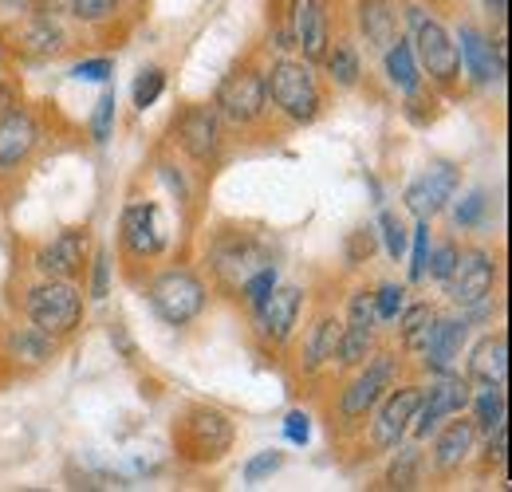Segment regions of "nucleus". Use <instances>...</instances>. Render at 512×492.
<instances>
[{
    "label": "nucleus",
    "instance_id": "58836bf2",
    "mask_svg": "<svg viewBox=\"0 0 512 492\" xmlns=\"http://www.w3.org/2000/svg\"><path fill=\"white\" fill-rule=\"evenodd\" d=\"M453 264H457V248H453V245L430 248V264H426V276H434V280H449Z\"/></svg>",
    "mask_w": 512,
    "mask_h": 492
},
{
    "label": "nucleus",
    "instance_id": "393cba45",
    "mask_svg": "<svg viewBox=\"0 0 512 492\" xmlns=\"http://www.w3.org/2000/svg\"><path fill=\"white\" fill-rule=\"evenodd\" d=\"M434 308L430 304H414V308L402 311V347L406 351H422L426 347V339H430V331H434Z\"/></svg>",
    "mask_w": 512,
    "mask_h": 492
},
{
    "label": "nucleus",
    "instance_id": "49530a36",
    "mask_svg": "<svg viewBox=\"0 0 512 492\" xmlns=\"http://www.w3.org/2000/svg\"><path fill=\"white\" fill-rule=\"evenodd\" d=\"M371 252H375V229L351 233V241H347V256H351V260H367Z\"/></svg>",
    "mask_w": 512,
    "mask_h": 492
},
{
    "label": "nucleus",
    "instance_id": "20e7f679",
    "mask_svg": "<svg viewBox=\"0 0 512 492\" xmlns=\"http://www.w3.org/2000/svg\"><path fill=\"white\" fill-rule=\"evenodd\" d=\"M410 28H414V44L410 48H414L418 67H426L430 79H438V83H453L461 63H457V44L442 28V20L426 16V8H410Z\"/></svg>",
    "mask_w": 512,
    "mask_h": 492
},
{
    "label": "nucleus",
    "instance_id": "473e14b6",
    "mask_svg": "<svg viewBox=\"0 0 512 492\" xmlns=\"http://www.w3.org/2000/svg\"><path fill=\"white\" fill-rule=\"evenodd\" d=\"M162 87H166V75H162L158 67L142 71V75H138V83H134V107H138V111L154 107V103H158V95H162Z\"/></svg>",
    "mask_w": 512,
    "mask_h": 492
},
{
    "label": "nucleus",
    "instance_id": "9b49d317",
    "mask_svg": "<svg viewBox=\"0 0 512 492\" xmlns=\"http://www.w3.org/2000/svg\"><path fill=\"white\" fill-rule=\"evenodd\" d=\"M457 189V170L449 162H434L418 182H410L406 189V209L418 217V221H430L446 209V201Z\"/></svg>",
    "mask_w": 512,
    "mask_h": 492
},
{
    "label": "nucleus",
    "instance_id": "603ef678",
    "mask_svg": "<svg viewBox=\"0 0 512 492\" xmlns=\"http://www.w3.org/2000/svg\"><path fill=\"white\" fill-rule=\"evenodd\" d=\"M489 8H497V12L505 16V12H509V0H489Z\"/></svg>",
    "mask_w": 512,
    "mask_h": 492
},
{
    "label": "nucleus",
    "instance_id": "f257e3e1",
    "mask_svg": "<svg viewBox=\"0 0 512 492\" xmlns=\"http://www.w3.org/2000/svg\"><path fill=\"white\" fill-rule=\"evenodd\" d=\"M264 95L296 123H312L320 115V83L312 67L300 60L272 63V71L264 75Z\"/></svg>",
    "mask_w": 512,
    "mask_h": 492
},
{
    "label": "nucleus",
    "instance_id": "f8f14e48",
    "mask_svg": "<svg viewBox=\"0 0 512 492\" xmlns=\"http://www.w3.org/2000/svg\"><path fill=\"white\" fill-rule=\"evenodd\" d=\"M288 36L292 48L304 52L308 63H320L327 56V12L323 0H292V16H288Z\"/></svg>",
    "mask_w": 512,
    "mask_h": 492
},
{
    "label": "nucleus",
    "instance_id": "7ed1b4c3",
    "mask_svg": "<svg viewBox=\"0 0 512 492\" xmlns=\"http://www.w3.org/2000/svg\"><path fill=\"white\" fill-rule=\"evenodd\" d=\"M150 308L170 327H186L205 308V284L186 268H170L150 284Z\"/></svg>",
    "mask_w": 512,
    "mask_h": 492
},
{
    "label": "nucleus",
    "instance_id": "0eeeda50",
    "mask_svg": "<svg viewBox=\"0 0 512 492\" xmlns=\"http://www.w3.org/2000/svg\"><path fill=\"white\" fill-rule=\"evenodd\" d=\"M394 378H398V359H394V355H375V363L343 390V398H339V414H343L347 422L367 418V414L383 402L386 390L394 386Z\"/></svg>",
    "mask_w": 512,
    "mask_h": 492
},
{
    "label": "nucleus",
    "instance_id": "c9c22d12",
    "mask_svg": "<svg viewBox=\"0 0 512 492\" xmlns=\"http://www.w3.org/2000/svg\"><path fill=\"white\" fill-rule=\"evenodd\" d=\"M379 229H383L386 252H390L394 260H402V256H406V229H402V221H398L394 213H383V217H379Z\"/></svg>",
    "mask_w": 512,
    "mask_h": 492
},
{
    "label": "nucleus",
    "instance_id": "7c9ffc66",
    "mask_svg": "<svg viewBox=\"0 0 512 492\" xmlns=\"http://www.w3.org/2000/svg\"><path fill=\"white\" fill-rule=\"evenodd\" d=\"M8 351L12 355H28L24 363H44L48 359V335L44 331H12L8 335Z\"/></svg>",
    "mask_w": 512,
    "mask_h": 492
},
{
    "label": "nucleus",
    "instance_id": "2f4dec72",
    "mask_svg": "<svg viewBox=\"0 0 512 492\" xmlns=\"http://www.w3.org/2000/svg\"><path fill=\"white\" fill-rule=\"evenodd\" d=\"M276 288V268L272 264H264V268H256L253 276L241 284V296H245V304L249 308H260L264 304V296Z\"/></svg>",
    "mask_w": 512,
    "mask_h": 492
},
{
    "label": "nucleus",
    "instance_id": "f3484780",
    "mask_svg": "<svg viewBox=\"0 0 512 492\" xmlns=\"http://www.w3.org/2000/svg\"><path fill=\"white\" fill-rule=\"evenodd\" d=\"M83 264H87V233H79V229L60 233L52 245L40 248V256H36V268H40L44 276H52V280H71V276H79Z\"/></svg>",
    "mask_w": 512,
    "mask_h": 492
},
{
    "label": "nucleus",
    "instance_id": "aec40b11",
    "mask_svg": "<svg viewBox=\"0 0 512 492\" xmlns=\"http://www.w3.org/2000/svg\"><path fill=\"white\" fill-rule=\"evenodd\" d=\"M461 343H465V319H434V331H430L422 355L438 374H453Z\"/></svg>",
    "mask_w": 512,
    "mask_h": 492
},
{
    "label": "nucleus",
    "instance_id": "a211bd4d",
    "mask_svg": "<svg viewBox=\"0 0 512 492\" xmlns=\"http://www.w3.org/2000/svg\"><path fill=\"white\" fill-rule=\"evenodd\" d=\"M213 260H217V272H221V280L229 288H241L256 268H264V252L249 237H221Z\"/></svg>",
    "mask_w": 512,
    "mask_h": 492
},
{
    "label": "nucleus",
    "instance_id": "e433bc0d",
    "mask_svg": "<svg viewBox=\"0 0 512 492\" xmlns=\"http://www.w3.org/2000/svg\"><path fill=\"white\" fill-rule=\"evenodd\" d=\"M280 465H284V453L268 449V453H260V457H253V461L245 465V481H249V485H260V481H264V477H272Z\"/></svg>",
    "mask_w": 512,
    "mask_h": 492
},
{
    "label": "nucleus",
    "instance_id": "de8ad7c7",
    "mask_svg": "<svg viewBox=\"0 0 512 492\" xmlns=\"http://www.w3.org/2000/svg\"><path fill=\"white\" fill-rule=\"evenodd\" d=\"M107 284H111V260H107V252H99V256H95V280H91V296H95V300H107Z\"/></svg>",
    "mask_w": 512,
    "mask_h": 492
},
{
    "label": "nucleus",
    "instance_id": "9d476101",
    "mask_svg": "<svg viewBox=\"0 0 512 492\" xmlns=\"http://www.w3.org/2000/svg\"><path fill=\"white\" fill-rule=\"evenodd\" d=\"M123 245L130 256H158L166 248V221L154 201H134L123 213Z\"/></svg>",
    "mask_w": 512,
    "mask_h": 492
},
{
    "label": "nucleus",
    "instance_id": "c756f323",
    "mask_svg": "<svg viewBox=\"0 0 512 492\" xmlns=\"http://www.w3.org/2000/svg\"><path fill=\"white\" fill-rule=\"evenodd\" d=\"M327 71H331V79L339 83V87H355L359 83V56H355V48L351 44H335V48H327Z\"/></svg>",
    "mask_w": 512,
    "mask_h": 492
},
{
    "label": "nucleus",
    "instance_id": "2eb2a0df",
    "mask_svg": "<svg viewBox=\"0 0 512 492\" xmlns=\"http://www.w3.org/2000/svg\"><path fill=\"white\" fill-rule=\"evenodd\" d=\"M178 142L193 162H209L221 146V115L217 107H190L178 123Z\"/></svg>",
    "mask_w": 512,
    "mask_h": 492
},
{
    "label": "nucleus",
    "instance_id": "4be33fe9",
    "mask_svg": "<svg viewBox=\"0 0 512 492\" xmlns=\"http://www.w3.org/2000/svg\"><path fill=\"white\" fill-rule=\"evenodd\" d=\"M473 441H477V426L473 422H449L446 433L438 437V445H434V465L442 469V473H453V469H461L465 465V457L473 453Z\"/></svg>",
    "mask_w": 512,
    "mask_h": 492
},
{
    "label": "nucleus",
    "instance_id": "09e8293b",
    "mask_svg": "<svg viewBox=\"0 0 512 492\" xmlns=\"http://www.w3.org/2000/svg\"><path fill=\"white\" fill-rule=\"evenodd\" d=\"M489 461L509 465V426H497V437L489 441Z\"/></svg>",
    "mask_w": 512,
    "mask_h": 492
},
{
    "label": "nucleus",
    "instance_id": "a19ab883",
    "mask_svg": "<svg viewBox=\"0 0 512 492\" xmlns=\"http://www.w3.org/2000/svg\"><path fill=\"white\" fill-rule=\"evenodd\" d=\"M71 75L75 79H91V83H107L111 75H115V63L111 60H83L71 67Z\"/></svg>",
    "mask_w": 512,
    "mask_h": 492
},
{
    "label": "nucleus",
    "instance_id": "6ab92c4d",
    "mask_svg": "<svg viewBox=\"0 0 512 492\" xmlns=\"http://www.w3.org/2000/svg\"><path fill=\"white\" fill-rule=\"evenodd\" d=\"M36 142H40L36 119H32L28 111H16V107H12V111L0 119V170L20 166V162L36 150Z\"/></svg>",
    "mask_w": 512,
    "mask_h": 492
},
{
    "label": "nucleus",
    "instance_id": "423d86ee",
    "mask_svg": "<svg viewBox=\"0 0 512 492\" xmlns=\"http://www.w3.org/2000/svg\"><path fill=\"white\" fill-rule=\"evenodd\" d=\"M493 280H497V264L489 252L481 248H469V252H457V264L449 272V300L461 304V308H477L489 300L493 292Z\"/></svg>",
    "mask_w": 512,
    "mask_h": 492
},
{
    "label": "nucleus",
    "instance_id": "cd10ccee",
    "mask_svg": "<svg viewBox=\"0 0 512 492\" xmlns=\"http://www.w3.org/2000/svg\"><path fill=\"white\" fill-rule=\"evenodd\" d=\"M418 469H422V453L418 449H398L390 469H386V485L390 489H418Z\"/></svg>",
    "mask_w": 512,
    "mask_h": 492
},
{
    "label": "nucleus",
    "instance_id": "8fccbe9b",
    "mask_svg": "<svg viewBox=\"0 0 512 492\" xmlns=\"http://www.w3.org/2000/svg\"><path fill=\"white\" fill-rule=\"evenodd\" d=\"M162 178H166V185H170V189L178 193V201H186V182H182V178H178V174H174L170 166H162Z\"/></svg>",
    "mask_w": 512,
    "mask_h": 492
},
{
    "label": "nucleus",
    "instance_id": "39448f33",
    "mask_svg": "<svg viewBox=\"0 0 512 492\" xmlns=\"http://www.w3.org/2000/svg\"><path fill=\"white\" fill-rule=\"evenodd\" d=\"M264 103H268V95H264V79L256 75L253 67H237V71H229V75L221 79V87H217V115L229 119V123H237V126L256 123V119L264 115Z\"/></svg>",
    "mask_w": 512,
    "mask_h": 492
},
{
    "label": "nucleus",
    "instance_id": "bb28decb",
    "mask_svg": "<svg viewBox=\"0 0 512 492\" xmlns=\"http://www.w3.org/2000/svg\"><path fill=\"white\" fill-rule=\"evenodd\" d=\"M371 347H375V327H355V323H347L335 359L347 363V367H359V363H367Z\"/></svg>",
    "mask_w": 512,
    "mask_h": 492
},
{
    "label": "nucleus",
    "instance_id": "c85d7f7f",
    "mask_svg": "<svg viewBox=\"0 0 512 492\" xmlns=\"http://www.w3.org/2000/svg\"><path fill=\"white\" fill-rule=\"evenodd\" d=\"M505 422H509V406H505L501 386L481 390V394H477V422H473V426H481L485 433H493L497 426H505Z\"/></svg>",
    "mask_w": 512,
    "mask_h": 492
},
{
    "label": "nucleus",
    "instance_id": "f03ea898",
    "mask_svg": "<svg viewBox=\"0 0 512 492\" xmlns=\"http://www.w3.org/2000/svg\"><path fill=\"white\" fill-rule=\"evenodd\" d=\"M79 315H83V296L67 280H48V284H40V288L28 292V319L48 339L71 335L75 323H79Z\"/></svg>",
    "mask_w": 512,
    "mask_h": 492
},
{
    "label": "nucleus",
    "instance_id": "dca6fc26",
    "mask_svg": "<svg viewBox=\"0 0 512 492\" xmlns=\"http://www.w3.org/2000/svg\"><path fill=\"white\" fill-rule=\"evenodd\" d=\"M422 394L426 390H418V386H402V390H394L390 398L383 402V410H379V422H375V445L379 449H394L406 430H410V422H414V410H418V402H422Z\"/></svg>",
    "mask_w": 512,
    "mask_h": 492
},
{
    "label": "nucleus",
    "instance_id": "37998d69",
    "mask_svg": "<svg viewBox=\"0 0 512 492\" xmlns=\"http://www.w3.org/2000/svg\"><path fill=\"white\" fill-rule=\"evenodd\" d=\"M375 296L371 292H355V300H351V323L355 327H375Z\"/></svg>",
    "mask_w": 512,
    "mask_h": 492
},
{
    "label": "nucleus",
    "instance_id": "4c0bfd02",
    "mask_svg": "<svg viewBox=\"0 0 512 492\" xmlns=\"http://www.w3.org/2000/svg\"><path fill=\"white\" fill-rule=\"evenodd\" d=\"M402 304H406V288H398V284H383V288H379V296H375V315H379V319H398Z\"/></svg>",
    "mask_w": 512,
    "mask_h": 492
},
{
    "label": "nucleus",
    "instance_id": "ea45409f",
    "mask_svg": "<svg viewBox=\"0 0 512 492\" xmlns=\"http://www.w3.org/2000/svg\"><path fill=\"white\" fill-rule=\"evenodd\" d=\"M284 437H288L292 445H308V441H312V418H308L304 410H292V414L284 418Z\"/></svg>",
    "mask_w": 512,
    "mask_h": 492
},
{
    "label": "nucleus",
    "instance_id": "a18cd8bd",
    "mask_svg": "<svg viewBox=\"0 0 512 492\" xmlns=\"http://www.w3.org/2000/svg\"><path fill=\"white\" fill-rule=\"evenodd\" d=\"M485 205H489V201H485V193H481V189H477V193H469V197L457 205V213H453V217H457V225H477V221H481V213H485Z\"/></svg>",
    "mask_w": 512,
    "mask_h": 492
},
{
    "label": "nucleus",
    "instance_id": "412c9836",
    "mask_svg": "<svg viewBox=\"0 0 512 492\" xmlns=\"http://www.w3.org/2000/svg\"><path fill=\"white\" fill-rule=\"evenodd\" d=\"M469 374L485 386H501L509 382V335H489L477 343L473 359H469Z\"/></svg>",
    "mask_w": 512,
    "mask_h": 492
},
{
    "label": "nucleus",
    "instance_id": "1a4fd4ad",
    "mask_svg": "<svg viewBox=\"0 0 512 492\" xmlns=\"http://www.w3.org/2000/svg\"><path fill=\"white\" fill-rule=\"evenodd\" d=\"M469 402H473L469 382H465V378H457V374H446L430 394H422V402H418V410H414L410 430L418 433V437H430V433L438 430L446 418L461 414Z\"/></svg>",
    "mask_w": 512,
    "mask_h": 492
},
{
    "label": "nucleus",
    "instance_id": "b1692460",
    "mask_svg": "<svg viewBox=\"0 0 512 492\" xmlns=\"http://www.w3.org/2000/svg\"><path fill=\"white\" fill-rule=\"evenodd\" d=\"M383 56H386V75H390V83H394L402 95L418 91V83H422V67H418V60H414L410 40H394Z\"/></svg>",
    "mask_w": 512,
    "mask_h": 492
},
{
    "label": "nucleus",
    "instance_id": "3c124183",
    "mask_svg": "<svg viewBox=\"0 0 512 492\" xmlns=\"http://www.w3.org/2000/svg\"><path fill=\"white\" fill-rule=\"evenodd\" d=\"M12 107H16V99H12V91H8V87H0V115H8Z\"/></svg>",
    "mask_w": 512,
    "mask_h": 492
},
{
    "label": "nucleus",
    "instance_id": "a878e982",
    "mask_svg": "<svg viewBox=\"0 0 512 492\" xmlns=\"http://www.w3.org/2000/svg\"><path fill=\"white\" fill-rule=\"evenodd\" d=\"M339 339H343V323L339 319H323L320 327L312 331V339H308V370L331 363L335 351H339Z\"/></svg>",
    "mask_w": 512,
    "mask_h": 492
},
{
    "label": "nucleus",
    "instance_id": "79ce46f5",
    "mask_svg": "<svg viewBox=\"0 0 512 492\" xmlns=\"http://www.w3.org/2000/svg\"><path fill=\"white\" fill-rule=\"evenodd\" d=\"M71 12L79 16V20H107L111 12H115V0H71Z\"/></svg>",
    "mask_w": 512,
    "mask_h": 492
},
{
    "label": "nucleus",
    "instance_id": "ddd939ff",
    "mask_svg": "<svg viewBox=\"0 0 512 492\" xmlns=\"http://www.w3.org/2000/svg\"><path fill=\"white\" fill-rule=\"evenodd\" d=\"M457 63L465 67V75L473 83H493L505 75V48H493V40H485L477 28H461L457 32Z\"/></svg>",
    "mask_w": 512,
    "mask_h": 492
},
{
    "label": "nucleus",
    "instance_id": "c03bdc74",
    "mask_svg": "<svg viewBox=\"0 0 512 492\" xmlns=\"http://www.w3.org/2000/svg\"><path fill=\"white\" fill-rule=\"evenodd\" d=\"M28 44H32V52H56L60 48V28L56 24H36L28 32Z\"/></svg>",
    "mask_w": 512,
    "mask_h": 492
},
{
    "label": "nucleus",
    "instance_id": "f704fd0d",
    "mask_svg": "<svg viewBox=\"0 0 512 492\" xmlns=\"http://www.w3.org/2000/svg\"><path fill=\"white\" fill-rule=\"evenodd\" d=\"M430 264V221H418L414 229V260H410V280H426Z\"/></svg>",
    "mask_w": 512,
    "mask_h": 492
},
{
    "label": "nucleus",
    "instance_id": "5701e85b",
    "mask_svg": "<svg viewBox=\"0 0 512 492\" xmlns=\"http://www.w3.org/2000/svg\"><path fill=\"white\" fill-rule=\"evenodd\" d=\"M359 24L367 32V40L386 52L394 40H398V12L390 8V0H363L359 4Z\"/></svg>",
    "mask_w": 512,
    "mask_h": 492
},
{
    "label": "nucleus",
    "instance_id": "4468645a",
    "mask_svg": "<svg viewBox=\"0 0 512 492\" xmlns=\"http://www.w3.org/2000/svg\"><path fill=\"white\" fill-rule=\"evenodd\" d=\"M300 304H304V292L300 288H280L276 284L264 296V304L253 308L256 323H260V335L272 339V343H288V335H292V327L300 319Z\"/></svg>",
    "mask_w": 512,
    "mask_h": 492
},
{
    "label": "nucleus",
    "instance_id": "6e6552de",
    "mask_svg": "<svg viewBox=\"0 0 512 492\" xmlns=\"http://www.w3.org/2000/svg\"><path fill=\"white\" fill-rule=\"evenodd\" d=\"M178 441H182L190 461H217L233 445V426L217 410H193L190 418L182 422V437Z\"/></svg>",
    "mask_w": 512,
    "mask_h": 492
},
{
    "label": "nucleus",
    "instance_id": "72a5a7b5",
    "mask_svg": "<svg viewBox=\"0 0 512 492\" xmlns=\"http://www.w3.org/2000/svg\"><path fill=\"white\" fill-rule=\"evenodd\" d=\"M115 91H107L103 99H99V107H95V119H91V134H95V142H107L111 134H115Z\"/></svg>",
    "mask_w": 512,
    "mask_h": 492
}]
</instances>
